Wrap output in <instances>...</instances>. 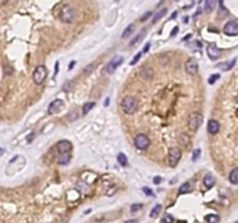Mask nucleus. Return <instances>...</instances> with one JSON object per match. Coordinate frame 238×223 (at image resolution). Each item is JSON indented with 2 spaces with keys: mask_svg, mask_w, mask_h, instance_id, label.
<instances>
[{
  "mask_svg": "<svg viewBox=\"0 0 238 223\" xmlns=\"http://www.w3.org/2000/svg\"><path fill=\"white\" fill-rule=\"evenodd\" d=\"M145 33H146L145 30H142L141 33H138V34H137V35L135 36V37H134V39H131V41H130V43H129V45H130V47H135L136 44L140 43L142 39H143L144 35H145Z\"/></svg>",
  "mask_w": 238,
  "mask_h": 223,
  "instance_id": "obj_15",
  "label": "nucleus"
},
{
  "mask_svg": "<svg viewBox=\"0 0 238 223\" xmlns=\"http://www.w3.org/2000/svg\"><path fill=\"white\" fill-rule=\"evenodd\" d=\"M76 18H77L76 9L71 5H64L62 9L59 11V19L64 23H73Z\"/></svg>",
  "mask_w": 238,
  "mask_h": 223,
  "instance_id": "obj_3",
  "label": "nucleus"
},
{
  "mask_svg": "<svg viewBox=\"0 0 238 223\" xmlns=\"http://www.w3.org/2000/svg\"><path fill=\"white\" fill-rule=\"evenodd\" d=\"M236 58H234V59H231V61H227V62H223V63H221V64H218V67H220L221 70L222 71H229L231 70L232 67L235 66V64H236Z\"/></svg>",
  "mask_w": 238,
  "mask_h": 223,
  "instance_id": "obj_14",
  "label": "nucleus"
},
{
  "mask_svg": "<svg viewBox=\"0 0 238 223\" xmlns=\"http://www.w3.org/2000/svg\"><path fill=\"white\" fill-rule=\"evenodd\" d=\"M166 13H167V8H166V7H164V8H162L160 11H158L157 13L154 14L153 20H152V23H156V22H158L160 19L164 18V16L166 15Z\"/></svg>",
  "mask_w": 238,
  "mask_h": 223,
  "instance_id": "obj_19",
  "label": "nucleus"
},
{
  "mask_svg": "<svg viewBox=\"0 0 238 223\" xmlns=\"http://www.w3.org/2000/svg\"><path fill=\"white\" fill-rule=\"evenodd\" d=\"M200 153H201V150L195 149V151L193 152V160H198V158L200 157Z\"/></svg>",
  "mask_w": 238,
  "mask_h": 223,
  "instance_id": "obj_32",
  "label": "nucleus"
},
{
  "mask_svg": "<svg viewBox=\"0 0 238 223\" xmlns=\"http://www.w3.org/2000/svg\"><path fill=\"white\" fill-rule=\"evenodd\" d=\"M72 143L67 140L59 141L56 144L57 163L59 165H67L72 157Z\"/></svg>",
  "mask_w": 238,
  "mask_h": 223,
  "instance_id": "obj_1",
  "label": "nucleus"
},
{
  "mask_svg": "<svg viewBox=\"0 0 238 223\" xmlns=\"http://www.w3.org/2000/svg\"><path fill=\"white\" fill-rule=\"evenodd\" d=\"M94 106H95V102H94V101H87V102H85L84 105H83V115H86V114L89 113V112L94 108Z\"/></svg>",
  "mask_w": 238,
  "mask_h": 223,
  "instance_id": "obj_21",
  "label": "nucleus"
},
{
  "mask_svg": "<svg viewBox=\"0 0 238 223\" xmlns=\"http://www.w3.org/2000/svg\"><path fill=\"white\" fill-rule=\"evenodd\" d=\"M174 1H180V0H174Z\"/></svg>",
  "mask_w": 238,
  "mask_h": 223,
  "instance_id": "obj_44",
  "label": "nucleus"
},
{
  "mask_svg": "<svg viewBox=\"0 0 238 223\" xmlns=\"http://www.w3.org/2000/svg\"><path fill=\"white\" fill-rule=\"evenodd\" d=\"M134 29H135V25H134V23H130V25L123 30V33H122V39H127V37H129V36L132 34Z\"/></svg>",
  "mask_w": 238,
  "mask_h": 223,
  "instance_id": "obj_23",
  "label": "nucleus"
},
{
  "mask_svg": "<svg viewBox=\"0 0 238 223\" xmlns=\"http://www.w3.org/2000/svg\"><path fill=\"white\" fill-rule=\"evenodd\" d=\"M151 15H152V12H151V11H149V12H145V13H144V14H143V15L141 16V19H140V21H141V22H145L146 20H148V19H150Z\"/></svg>",
  "mask_w": 238,
  "mask_h": 223,
  "instance_id": "obj_29",
  "label": "nucleus"
},
{
  "mask_svg": "<svg viewBox=\"0 0 238 223\" xmlns=\"http://www.w3.org/2000/svg\"><path fill=\"white\" fill-rule=\"evenodd\" d=\"M220 79V74L218 73H214L213 76H210L209 78H208V84H210V85H213V84H215Z\"/></svg>",
  "mask_w": 238,
  "mask_h": 223,
  "instance_id": "obj_27",
  "label": "nucleus"
},
{
  "mask_svg": "<svg viewBox=\"0 0 238 223\" xmlns=\"http://www.w3.org/2000/svg\"><path fill=\"white\" fill-rule=\"evenodd\" d=\"M160 210H162V205H157V206H154L153 208H152V210L150 211V217H156L157 215L160 213Z\"/></svg>",
  "mask_w": 238,
  "mask_h": 223,
  "instance_id": "obj_26",
  "label": "nucleus"
},
{
  "mask_svg": "<svg viewBox=\"0 0 238 223\" xmlns=\"http://www.w3.org/2000/svg\"><path fill=\"white\" fill-rule=\"evenodd\" d=\"M153 183L154 184H160V183H162V178H160V177H156L153 179Z\"/></svg>",
  "mask_w": 238,
  "mask_h": 223,
  "instance_id": "obj_36",
  "label": "nucleus"
},
{
  "mask_svg": "<svg viewBox=\"0 0 238 223\" xmlns=\"http://www.w3.org/2000/svg\"><path fill=\"white\" fill-rule=\"evenodd\" d=\"M192 191V186L190 183H184L179 188V194H186V193H190Z\"/></svg>",
  "mask_w": 238,
  "mask_h": 223,
  "instance_id": "obj_24",
  "label": "nucleus"
},
{
  "mask_svg": "<svg viewBox=\"0 0 238 223\" xmlns=\"http://www.w3.org/2000/svg\"><path fill=\"white\" fill-rule=\"evenodd\" d=\"M124 61V58L123 56H120V55H116V56H114L112 59H110V62L107 64L106 66H105V69H103V72L106 74H112V73H114L115 71H116V69L119 67L122 63H123Z\"/></svg>",
  "mask_w": 238,
  "mask_h": 223,
  "instance_id": "obj_6",
  "label": "nucleus"
},
{
  "mask_svg": "<svg viewBox=\"0 0 238 223\" xmlns=\"http://www.w3.org/2000/svg\"><path fill=\"white\" fill-rule=\"evenodd\" d=\"M126 223H138V221H137V220H129V221H127Z\"/></svg>",
  "mask_w": 238,
  "mask_h": 223,
  "instance_id": "obj_39",
  "label": "nucleus"
},
{
  "mask_svg": "<svg viewBox=\"0 0 238 223\" xmlns=\"http://www.w3.org/2000/svg\"><path fill=\"white\" fill-rule=\"evenodd\" d=\"M202 1H203V0H199V2H200V4H201V2H202Z\"/></svg>",
  "mask_w": 238,
  "mask_h": 223,
  "instance_id": "obj_43",
  "label": "nucleus"
},
{
  "mask_svg": "<svg viewBox=\"0 0 238 223\" xmlns=\"http://www.w3.org/2000/svg\"><path fill=\"white\" fill-rule=\"evenodd\" d=\"M185 69H186V72L188 74H195L199 70L198 62L195 61V59H193V58H190V59H188V61L186 62Z\"/></svg>",
  "mask_w": 238,
  "mask_h": 223,
  "instance_id": "obj_12",
  "label": "nucleus"
},
{
  "mask_svg": "<svg viewBox=\"0 0 238 223\" xmlns=\"http://www.w3.org/2000/svg\"><path fill=\"white\" fill-rule=\"evenodd\" d=\"M143 192L145 193L146 195H149V197H153V192L151 191L150 188H148V187H143Z\"/></svg>",
  "mask_w": 238,
  "mask_h": 223,
  "instance_id": "obj_33",
  "label": "nucleus"
},
{
  "mask_svg": "<svg viewBox=\"0 0 238 223\" xmlns=\"http://www.w3.org/2000/svg\"><path fill=\"white\" fill-rule=\"evenodd\" d=\"M236 223H238V222H236Z\"/></svg>",
  "mask_w": 238,
  "mask_h": 223,
  "instance_id": "obj_45",
  "label": "nucleus"
},
{
  "mask_svg": "<svg viewBox=\"0 0 238 223\" xmlns=\"http://www.w3.org/2000/svg\"><path fill=\"white\" fill-rule=\"evenodd\" d=\"M207 130L209 134L212 135H215L220 131V123L217 122L216 120H209L207 123Z\"/></svg>",
  "mask_w": 238,
  "mask_h": 223,
  "instance_id": "obj_13",
  "label": "nucleus"
},
{
  "mask_svg": "<svg viewBox=\"0 0 238 223\" xmlns=\"http://www.w3.org/2000/svg\"><path fill=\"white\" fill-rule=\"evenodd\" d=\"M75 64H76V62H75V61L70 62V64H69V70H72V67L75 66Z\"/></svg>",
  "mask_w": 238,
  "mask_h": 223,
  "instance_id": "obj_37",
  "label": "nucleus"
},
{
  "mask_svg": "<svg viewBox=\"0 0 238 223\" xmlns=\"http://www.w3.org/2000/svg\"><path fill=\"white\" fill-rule=\"evenodd\" d=\"M204 220H206V222H207V223H218V222H220V217H218L217 215H215V214L207 215V216L204 217Z\"/></svg>",
  "mask_w": 238,
  "mask_h": 223,
  "instance_id": "obj_25",
  "label": "nucleus"
},
{
  "mask_svg": "<svg viewBox=\"0 0 238 223\" xmlns=\"http://www.w3.org/2000/svg\"><path fill=\"white\" fill-rule=\"evenodd\" d=\"M223 33L228 36L238 35V22L234 21V20L228 21L223 27Z\"/></svg>",
  "mask_w": 238,
  "mask_h": 223,
  "instance_id": "obj_9",
  "label": "nucleus"
},
{
  "mask_svg": "<svg viewBox=\"0 0 238 223\" xmlns=\"http://www.w3.org/2000/svg\"><path fill=\"white\" fill-rule=\"evenodd\" d=\"M150 43H146L145 45H144V49H143V53H148L149 51V49H150Z\"/></svg>",
  "mask_w": 238,
  "mask_h": 223,
  "instance_id": "obj_35",
  "label": "nucleus"
},
{
  "mask_svg": "<svg viewBox=\"0 0 238 223\" xmlns=\"http://www.w3.org/2000/svg\"><path fill=\"white\" fill-rule=\"evenodd\" d=\"M117 162H119V164L121 166L124 167L128 165V158H127V156H126L123 152H120L119 155H117Z\"/></svg>",
  "mask_w": 238,
  "mask_h": 223,
  "instance_id": "obj_22",
  "label": "nucleus"
},
{
  "mask_svg": "<svg viewBox=\"0 0 238 223\" xmlns=\"http://www.w3.org/2000/svg\"><path fill=\"white\" fill-rule=\"evenodd\" d=\"M108 101H109V99L107 98V99H106V102H105V106H108Z\"/></svg>",
  "mask_w": 238,
  "mask_h": 223,
  "instance_id": "obj_42",
  "label": "nucleus"
},
{
  "mask_svg": "<svg viewBox=\"0 0 238 223\" xmlns=\"http://www.w3.org/2000/svg\"><path fill=\"white\" fill-rule=\"evenodd\" d=\"M142 208H143V205H142V203H135V205H131L130 210H131L132 213H135L137 210H141Z\"/></svg>",
  "mask_w": 238,
  "mask_h": 223,
  "instance_id": "obj_30",
  "label": "nucleus"
},
{
  "mask_svg": "<svg viewBox=\"0 0 238 223\" xmlns=\"http://www.w3.org/2000/svg\"><path fill=\"white\" fill-rule=\"evenodd\" d=\"M202 122H203V115L202 114L199 113V112H193V113H190V116H188L187 124H188L190 130L195 131L201 127Z\"/></svg>",
  "mask_w": 238,
  "mask_h": 223,
  "instance_id": "obj_4",
  "label": "nucleus"
},
{
  "mask_svg": "<svg viewBox=\"0 0 238 223\" xmlns=\"http://www.w3.org/2000/svg\"><path fill=\"white\" fill-rule=\"evenodd\" d=\"M121 109L126 115H132L138 109V100L135 96L127 95L122 99L121 102Z\"/></svg>",
  "mask_w": 238,
  "mask_h": 223,
  "instance_id": "obj_2",
  "label": "nucleus"
},
{
  "mask_svg": "<svg viewBox=\"0 0 238 223\" xmlns=\"http://www.w3.org/2000/svg\"><path fill=\"white\" fill-rule=\"evenodd\" d=\"M141 57H142V53H136V55L134 56V58L131 59V62H130V65H135V64H137V63H138V61L141 59Z\"/></svg>",
  "mask_w": 238,
  "mask_h": 223,
  "instance_id": "obj_28",
  "label": "nucleus"
},
{
  "mask_svg": "<svg viewBox=\"0 0 238 223\" xmlns=\"http://www.w3.org/2000/svg\"><path fill=\"white\" fill-rule=\"evenodd\" d=\"M229 181L231 184L238 185V167L234 169L229 174Z\"/></svg>",
  "mask_w": 238,
  "mask_h": 223,
  "instance_id": "obj_20",
  "label": "nucleus"
},
{
  "mask_svg": "<svg viewBox=\"0 0 238 223\" xmlns=\"http://www.w3.org/2000/svg\"><path fill=\"white\" fill-rule=\"evenodd\" d=\"M63 106H64V101L62 99H56V100H53L48 107V113L49 114H55V113H58L59 110L63 108Z\"/></svg>",
  "mask_w": 238,
  "mask_h": 223,
  "instance_id": "obj_11",
  "label": "nucleus"
},
{
  "mask_svg": "<svg viewBox=\"0 0 238 223\" xmlns=\"http://www.w3.org/2000/svg\"><path fill=\"white\" fill-rule=\"evenodd\" d=\"M207 53H208V56H209V58L213 59V61H216V59H218V58L222 56V51L217 48L215 44H210V45H208L207 47Z\"/></svg>",
  "mask_w": 238,
  "mask_h": 223,
  "instance_id": "obj_10",
  "label": "nucleus"
},
{
  "mask_svg": "<svg viewBox=\"0 0 238 223\" xmlns=\"http://www.w3.org/2000/svg\"><path fill=\"white\" fill-rule=\"evenodd\" d=\"M48 76V70L44 65H39L36 66V69L33 72V80L36 85H41L44 83V80L47 79Z\"/></svg>",
  "mask_w": 238,
  "mask_h": 223,
  "instance_id": "obj_5",
  "label": "nucleus"
},
{
  "mask_svg": "<svg viewBox=\"0 0 238 223\" xmlns=\"http://www.w3.org/2000/svg\"><path fill=\"white\" fill-rule=\"evenodd\" d=\"M190 136L187 135V134H180L179 137H178V143L182 146H187V145L190 144Z\"/></svg>",
  "mask_w": 238,
  "mask_h": 223,
  "instance_id": "obj_18",
  "label": "nucleus"
},
{
  "mask_svg": "<svg viewBox=\"0 0 238 223\" xmlns=\"http://www.w3.org/2000/svg\"><path fill=\"white\" fill-rule=\"evenodd\" d=\"M4 153H5V150L2 148H0V156H2Z\"/></svg>",
  "mask_w": 238,
  "mask_h": 223,
  "instance_id": "obj_40",
  "label": "nucleus"
},
{
  "mask_svg": "<svg viewBox=\"0 0 238 223\" xmlns=\"http://www.w3.org/2000/svg\"><path fill=\"white\" fill-rule=\"evenodd\" d=\"M181 158V150L178 148H170L167 155V163L170 167H176L178 163L180 162Z\"/></svg>",
  "mask_w": 238,
  "mask_h": 223,
  "instance_id": "obj_7",
  "label": "nucleus"
},
{
  "mask_svg": "<svg viewBox=\"0 0 238 223\" xmlns=\"http://www.w3.org/2000/svg\"><path fill=\"white\" fill-rule=\"evenodd\" d=\"M179 33V27H174L172 29V31H171V34H170V37H173L174 35H176Z\"/></svg>",
  "mask_w": 238,
  "mask_h": 223,
  "instance_id": "obj_34",
  "label": "nucleus"
},
{
  "mask_svg": "<svg viewBox=\"0 0 238 223\" xmlns=\"http://www.w3.org/2000/svg\"><path fill=\"white\" fill-rule=\"evenodd\" d=\"M134 143H135V146L138 150H146V149L149 148V145H150V140H149V137L145 134H138L135 137Z\"/></svg>",
  "mask_w": 238,
  "mask_h": 223,
  "instance_id": "obj_8",
  "label": "nucleus"
},
{
  "mask_svg": "<svg viewBox=\"0 0 238 223\" xmlns=\"http://www.w3.org/2000/svg\"><path fill=\"white\" fill-rule=\"evenodd\" d=\"M174 222V219H173V216H171V215H166L165 217L163 219V221H162V223H173Z\"/></svg>",
  "mask_w": 238,
  "mask_h": 223,
  "instance_id": "obj_31",
  "label": "nucleus"
},
{
  "mask_svg": "<svg viewBox=\"0 0 238 223\" xmlns=\"http://www.w3.org/2000/svg\"><path fill=\"white\" fill-rule=\"evenodd\" d=\"M217 5V0H206L204 1V11L209 13V12H212L213 9H215Z\"/></svg>",
  "mask_w": 238,
  "mask_h": 223,
  "instance_id": "obj_16",
  "label": "nucleus"
},
{
  "mask_svg": "<svg viewBox=\"0 0 238 223\" xmlns=\"http://www.w3.org/2000/svg\"><path fill=\"white\" fill-rule=\"evenodd\" d=\"M190 37V34H188V35H187V36L185 37V39H184V41H185V39H188Z\"/></svg>",
  "mask_w": 238,
  "mask_h": 223,
  "instance_id": "obj_41",
  "label": "nucleus"
},
{
  "mask_svg": "<svg viewBox=\"0 0 238 223\" xmlns=\"http://www.w3.org/2000/svg\"><path fill=\"white\" fill-rule=\"evenodd\" d=\"M203 184L207 188H212L215 185V178L212 174H207L203 178Z\"/></svg>",
  "mask_w": 238,
  "mask_h": 223,
  "instance_id": "obj_17",
  "label": "nucleus"
},
{
  "mask_svg": "<svg viewBox=\"0 0 238 223\" xmlns=\"http://www.w3.org/2000/svg\"><path fill=\"white\" fill-rule=\"evenodd\" d=\"M176 15H178V13H176V12H173L172 15H171V18H170V19H171V20H173L174 18H176Z\"/></svg>",
  "mask_w": 238,
  "mask_h": 223,
  "instance_id": "obj_38",
  "label": "nucleus"
}]
</instances>
